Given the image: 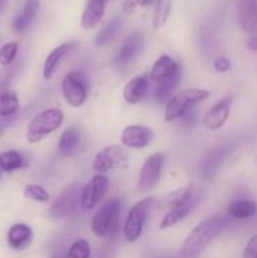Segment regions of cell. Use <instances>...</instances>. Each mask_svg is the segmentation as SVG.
I'll list each match as a JSON object with an SVG mask.
<instances>
[{
	"label": "cell",
	"instance_id": "6da1fadb",
	"mask_svg": "<svg viewBox=\"0 0 257 258\" xmlns=\"http://www.w3.org/2000/svg\"><path fill=\"white\" fill-rule=\"evenodd\" d=\"M228 219L223 214H214L197 224L184 239L180 247L183 258H197L216 237H218L227 227Z\"/></svg>",
	"mask_w": 257,
	"mask_h": 258
},
{
	"label": "cell",
	"instance_id": "7a4b0ae2",
	"mask_svg": "<svg viewBox=\"0 0 257 258\" xmlns=\"http://www.w3.org/2000/svg\"><path fill=\"white\" fill-rule=\"evenodd\" d=\"M121 207L122 204L120 198L110 199L101 207L91 223V229L96 237L105 238V237H115L117 234Z\"/></svg>",
	"mask_w": 257,
	"mask_h": 258
},
{
	"label": "cell",
	"instance_id": "3957f363",
	"mask_svg": "<svg viewBox=\"0 0 257 258\" xmlns=\"http://www.w3.org/2000/svg\"><path fill=\"white\" fill-rule=\"evenodd\" d=\"M63 118H65V115L59 108L52 107L42 111L37 116H34L28 125L27 140L30 144L39 143L45 136L54 133L60 127Z\"/></svg>",
	"mask_w": 257,
	"mask_h": 258
},
{
	"label": "cell",
	"instance_id": "277c9868",
	"mask_svg": "<svg viewBox=\"0 0 257 258\" xmlns=\"http://www.w3.org/2000/svg\"><path fill=\"white\" fill-rule=\"evenodd\" d=\"M209 96L211 93L202 88H188V90L180 91L179 93L174 95L171 100L166 103L165 113H164L165 121L170 122L176 118H180L184 113L191 110L197 103L207 100Z\"/></svg>",
	"mask_w": 257,
	"mask_h": 258
},
{
	"label": "cell",
	"instance_id": "5b68a950",
	"mask_svg": "<svg viewBox=\"0 0 257 258\" xmlns=\"http://www.w3.org/2000/svg\"><path fill=\"white\" fill-rule=\"evenodd\" d=\"M154 201H155L154 197H149V198L138 202L128 211L125 224H123V237L127 242H136L140 238Z\"/></svg>",
	"mask_w": 257,
	"mask_h": 258
},
{
	"label": "cell",
	"instance_id": "8992f818",
	"mask_svg": "<svg viewBox=\"0 0 257 258\" xmlns=\"http://www.w3.org/2000/svg\"><path fill=\"white\" fill-rule=\"evenodd\" d=\"M62 92L65 100L72 107H80L86 102L88 96V80L81 71L67 73L62 81Z\"/></svg>",
	"mask_w": 257,
	"mask_h": 258
},
{
	"label": "cell",
	"instance_id": "52a82bcc",
	"mask_svg": "<svg viewBox=\"0 0 257 258\" xmlns=\"http://www.w3.org/2000/svg\"><path fill=\"white\" fill-rule=\"evenodd\" d=\"M127 166L128 156L121 146H106L93 159V170L101 175H105L113 169H126Z\"/></svg>",
	"mask_w": 257,
	"mask_h": 258
},
{
	"label": "cell",
	"instance_id": "ba28073f",
	"mask_svg": "<svg viewBox=\"0 0 257 258\" xmlns=\"http://www.w3.org/2000/svg\"><path fill=\"white\" fill-rule=\"evenodd\" d=\"M82 186L80 183H75L62 191L59 197L50 207V217L54 219H63L75 216L81 206Z\"/></svg>",
	"mask_w": 257,
	"mask_h": 258
},
{
	"label": "cell",
	"instance_id": "9c48e42d",
	"mask_svg": "<svg viewBox=\"0 0 257 258\" xmlns=\"http://www.w3.org/2000/svg\"><path fill=\"white\" fill-rule=\"evenodd\" d=\"M164 161L165 158L163 153H154L144 161L138 181V189L140 193H146L156 185L161 175Z\"/></svg>",
	"mask_w": 257,
	"mask_h": 258
},
{
	"label": "cell",
	"instance_id": "30bf717a",
	"mask_svg": "<svg viewBox=\"0 0 257 258\" xmlns=\"http://www.w3.org/2000/svg\"><path fill=\"white\" fill-rule=\"evenodd\" d=\"M110 181L105 175L93 176L87 184L82 188V194H81V208L83 211H91L95 208L102 198L105 197L106 191L108 190Z\"/></svg>",
	"mask_w": 257,
	"mask_h": 258
},
{
	"label": "cell",
	"instance_id": "8fae6325",
	"mask_svg": "<svg viewBox=\"0 0 257 258\" xmlns=\"http://www.w3.org/2000/svg\"><path fill=\"white\" fill-rule=\"evenodd\" d=\"M154 140V133L150 127L141 125H128L121 133V143L126 148L143 149Z\"/></svg>",
	"mask_w": 257,
	"mask_h": 258
},
{
	"label": "cell",
	"instance_id": "7c38bea8",
	"mask_svg": "<svg viewBox=\"0 0 257 258\" xmlns=\"http://www.w3.org/2000/svg\"><path fill=\"white\" fill-rule=\"evenodd\" d=\"M232 103H233V97L232 96H227L219 100L213 107L208 110L203 118V122L207 128L211 131L219 130L224 123L228 120V116L231 113Z\"/></svg>",
	"mask_w": 257,
	"mask_h": 258
},
{
	"label": "cell",
	"instance_id": "4fadbf2b",
	"mask_svg": "<svg viewBox=\"0 0 257 258\" xmlns=\"http://www.w3.org/2000/svg\"><path fill=\"white\" fill-rule=\"evenodd\" d=\"M201 202V193L198 190H196V193L193 194L190 199H188L184 203L179 204V206L171 208L168 213L164 216V218L160 222V229H168L170 227H174L175 224H178L179 222H181L183 219H185L189 214L193 212V209L196 208L197 204Z\"/></svg>",
	"mask_w": 257,
	"mask_h": 258
},
{
	"label": "cell",
	"instance_id": "5bb4252c",
	"mask_svg": "<svg viewBox=\"0 0 257 258\" xmlns=\"http://www.w3.org/2000/svg\"><path fill=\"white\" fill-rule=\"evenodd\" d=\"M237 18L243 32L253 33L257 30V0H239Z\"/></svg>",
	"mask_w": 257,
	"mask_h": 258
},
{
	"label": "cell",
	"instance_id": "9a60e30c",
	"mask_svg": "<svg viewBox=\"0 0 257 258\" xmlns=\"http://www.w3.org/2000/svg\"><path fill=\"white\" fill-rule=\"evenodd\" d=\"M226 155V148H214L203 156L201 165H199V171H201V176L204 180H211L216 175Z\"/></svg>",
	"mask_w": 257,
	"mask_h": 258
},
{
	"label": "cell",
	"instance_id": "2e32d148",
	"mask_svg": "<svg viewBox=\"0 0 257 258\" xmlns=\"http://www.w3.org/2000/svg\"><path fill=\"white\" fill-rule=\"evenodd\" d=\"M149 91V82L144 76L131 78L123 87V98L130 105H135L146 97Z\"/></svg>",
	"mask_w": 257,
	"mask_h": 258
},
{
	"label": "cell",
	"instance_id": "e0dca14e",
	"mask_svg": "<svg viewBox=\"0 0 257 258\" xmlns=\"http://www.w3.org/2000/svg\"><path fill=\"white\" fill-rule=\"evenodd\" d=\"M106 3L102 0H88L81 18V27L83 29H93L102 20L105 15Z\"/></svg>",
	"mask_w": 257,
	"mask_h": 258
},
{
	"label": "cell",
	"instance_id": "ac0fdd59",
	"mask_svg": "<svg viewBox=\"0 0 257 258\" xmlns=\"http://www.w3.org/2000/svg\"><path fill=\"white\" fill-rule=\"evenodd\" d=\"M81 143V133L76 127H68L63 131L58 141V154L60 156H72L80 151Z\"/></svg>",
	"mask_w": 257,
	"mask_h": 258
},
{
	"label": "cell",
	"instance_id": "d6986e66",
	"mask_svg": "<svg viewBox=\"0 0 257 258\" xmlns=\"http://www.w3.org/2000/svg\"><path fill=\"white\" fill-rule=\"evenodd\" d=\"M33 232L28 224L25 223H17L12 226L8 231V243L12 248L18 249H24L32 242Z\"/></svg>",
	"mask_w": 257,
	"mask_h": 258
},
{
	"label": "cell",
	"instance_id": "ffe728a7",
	"mask_svg": "<svg viewBox=\"0 0 257 258\" xmlns=\"http://www.w3.org/2000/svg\"><path fill=\"white\" fill-rule=\"evenodd\" d=\"M71 48H72V43H63V44L58 45L57 48L52 50L49 54L47 55L44 60V66H43V77L45 80H50L54 76L55 71L63 62L66 55L70 53Z\"/></svg>",
	"mask_w": 257,
	"mask_h": 258
},
{
	"label": "cell",
	"instance_id": "44dd1931",
	"mask_svg": "<svg viewBox=\"0 0 257 258\" xmlns=\"http://www.w3.org/2000/svg\"><path fill=\"white\" fill-rule=\"evenodd\" d=\"M144 44V35L141 32H135L125 40L121 49L117 53V62L126 64L136 57Z\"/></svg>",
	"mask_w": 257,
	"mask_h": 258
},
{
	"label": "cell",
	"instance_id": "7402d4cb",
	"mask_svg": "<svg viewBox=\"0 0 257 258\" xmlns=\"http://www.w3.org/2000/svg\"><path fill=\"white\" fill-rule=\"evenodd\" d=\"M179 71H180V67L173 58L169 57V55H161L154 63L153 68H151L150 77L151 80L160 82L165 78L174 76Z\"/></svg>",
	"mask_w": 257,
	"mask_h": 258
},
{
	"label": "cell",
	"instance_id": "603a6c76",
	"mask_svg": "<svg viewBox=\"0 0 257 258\" xmlns=\"http://www.w3.org/2000/svg\"><path fill=\"white\" fill-rule=\"evenodd\" d=\"M38 9H39V0H25L22 12L15 17L13 22L15 32L24 33L37 17Z\"/></svg>",
	"mask_w": 257,
	"mask_h": 258
},
{
	"label": "cell",
	"instance_id": "cb8c5ba5",
	"mask_svg": "<svg viewBox=\"0 0 257 258\" xmlns=\"http://www.w3.org/2000/svg\"><path fill=\"white\" fill-rule=\"evenodd\" d=\"M179 81H180V71L176 72L174 76H171V77L158 82L155 90L156 102L160 103V105H166L173 97L174 92H175L176 87L179 85Z\"/></svg>",
	"mask_w": 257,
	"mask_h": 258
},
{
	"label": "cell",
	"instance_id": "d4e9b609",
	"mask_svg": "<svg viewBox=\"0 0 257 258\" xmlns=\"http://www.w3.org/2000/svg\"><path fill=\"white\" fill-rule=\"evenodd\" d=\"M227 212L234 219H247L254 216L257 212V203L249 199H239L229 203Z\"/></svg>",
	"mask_w": 257,
	"mask_h": 258
},
{
	"label": "cell",
	"instance_id": "484cf974",
	"mask_svg": "<svg viewBox=\"0 0 257 258\" xmlns=\"http://www.w3.org/2000/svg\"><path fill=\"white\" fill-rule=\"evenodd\" d=\"M121 27H122V19L121 17H115L101 29V32L96 35L95 44L97 47H102V45L110 43L116 35L120 32Z\"/></svg>",
	"mask_w": 257,
	"mask_h": 258
},
{
	"label": "cell",
	"instance_id": "4316f807",
	"mask_svg": "<svg viewBox=\"0 0 257 258\" xmlns=\"http://www.w3.org/2000/svg\"><path fill=\"white\" fill-rule=\"evenodd\" d=\"M0 165H2L3 171L12 173V171H15L25 166V159L18 151L8 150L5 153L0 154Z\"/></svg>",
	"mask_w": 257,
	"mask_h": 258
},
{
	"label": "cell",
	"instance_id": "83f0119b",
	"mask_svg": "<svg viewBox=\"0 0 257 258\" xmlns=\"http://www.w3.org/2000/svg\"><path fill=\"white\" fill-rule=\"evenodd\" d=\"M18 111H19V100L17 95L13 92L0 93V116L3 118L14 117Z\"/></svg>",
	"mask_w": 257,
	"mask_h": 258
},
{
	"label": "cell",
	"instance_id": "f1b7e54d",
	"mask_svg": "<svg viewBox=\"0 0 257 258\" xmlns=\"http://www.w3.org/2000/svg\"><path fill=\"white\" fill-rule=\"evenodd\" d=\"M171 5H173V0H156L153 19L154 29L158 30L165 25L169 17H170Z\"/></svg>",
	"mask_w": 257,
	"mask_h": 258
},
{
	"label": "cell",
	"instance_id": "f546056e",
	"mask_svg": "<svg viewBox=\"0 0 257 258\" xmlns=\"http://www.w3.org/2000/svg\"><path fill=\"white\" fill-rule=\"evenodd\" d=\"M194 193H196V189H194V186L191 185V184L190 185L183 186V188L171 191L168 196V201H166L168 207L171 209L174 208V207L179 206V204L184 203V202H186L188 199H190Z\"/></svg>",
	"mask_w": 257,
	"mask_h": 258
},
{
	"label": "cell",
	"instance_id": "4dcf8cb0",
	"mask_svg": "<svg viewBox=\"0 0 257 258\" xmlns=\"http://www.w3.org/2000/svg\"><path fill=\"white\" fill-rule=\"evenodd\" d=\"M91 246L86 239H77L71 244L66 258H90Z\"/></svg>",
	"mask_w": 257,
	"mask_h": 258
},
{
	"label": "cell",
	"instance_id": "1f68e13d",
	"mask_svg": "<svg viewBox=\"0 0 257 258\" xmlns=\"http://www.w3.org/2000/svg\"><path fill=\"white\" fill-rule=\"evenodd\" d=\"M24 197L30 201L40 202V203H48L49 201V194L43 186L37 184H29L24 188Z\"/></svg>",
	"mask_w": 257,
	"mask_h": 258
},
{
	"label": "cell",
	"instance_id": "d6a6232c",
	"mask_svg": "<svg viewBox=\"0 0 257 258\" xmlns=\"http://www.w3.org/2000/svg\"><path fill=\"white\" fill-rule=\"evenodd\" d=\"M18 48L19 45L17 42H9L0 48V64L3 67H8L14 63L18 54Z\"/></svg>",
	"mask_w": 257,
	"mask_h": 258
},
{
	"label": "cell",
	"instance_id": "836d02e7",
	"mask_svg": "<svg viewBox=\"0 0 257 258\" xmlns=\"http://www.w3.org/2000/svg\"><path fill=\"white\" fill-rule=\"evenodd\" d=\"M18 68H19V64H18V63H12V64L5 67L4 70L0 72V90H4L5 87H8L10 81L13 80V77H14L15 73H17Z\"/></svg>",
	"mask_w": 257,
	"mask_h": 258
},
{
	"label": "cell",
	"instance_id": "e575fe53",
	"mask_svg": "<svg viewBox=\"0 0 257 258\" xmlns=\"http://www.w3.org/2000/svg\"><path fill=\"white\" fill-rule=\"evenodd\" d=\"M243 258H257V233L247 242L243 251Z\"/></svg>",
	"mask_w": 257,
	"mask_h": 258
},
{
	"label": "cell",
	"instance_id": "d590c367",
	"mask_svg": "<svg viewBox=\"0 0 257 258\" xmlns=\"http://www.w3.org/2000/svg\"><path fill=\"white\" fill-rule=\"evenodd\" d=\"M213 67L217 72L224 73L231 68V60L227 57H218L213 63Z\"/></svg>",
	"mask_w": 257,
	"mask_h": 258
},
{
	"label": "cell",
	"instance_id": "8d00e7d4",
	"mask_svg": "<svg viewBox=\"0 0 257 258\" xmlns=\"http://www.w3.org/2000/svg\"><path fill=\"white\" fill-rule=\"evenodd\" d=\"M135 8H136V3L135 0H123V4H122V9L125 14H133L135 12Z\"/></svg>",
	"mask_w": 257,
	"mask_h": 258
},
{
	"label": "cell",
	"instance_id": "74e56055",
	"mask_svg": "<svg viewBox=\"0 0 257 258\" xmlns=\"http://www.w3.org/2000/svg\"><path fill=\"white\" fill-rule=\"evenodd\" d=\"M15 118L14 117H8V118H0V135H2L3 133H4L5 130H7L8 127H9L10 125H12L13 122H14Z\"/></svg>",
	"mask_w": 257,
	"mask_h": 258
},
{
	"label": "cell",
	"instance_id": "f35d334b",
	"mask_svg": "<svg viewBox=\"0 0 257 258\" xmlns=\"http://www.w3.org/2000/svg\"><path fill=\"white\" fill-rule=\"evenodd\" d=\"M151 2H153V0H135L136 5H139V7H143V8L149 7V5L151 4Z\"/></svg>",
	"mask_w": 257,
	"mask_h": 258
},
{
	"label": "cell",
	"instance_id": "ab89813d",
	"mask_svg": "<svg viewBox=\"0 0 257 258\" xmlns=\"http://www.w3.org/2000/svg\"><path fill=\"white\" fill-rule=\"evenodd\" d=\"M66 256H67V252H63V251H58L57 253H54L52 256V258H66Z\"/></svg>",
	"mask_w": 257,
	"mask_h": 258
},
{
	"label": "cell",
	"instance_id": "60d3db41",
	"mask_svg": "<svg viewBox=\"0 0 257 258\" xmlns=\"http://www.w3.org/2000/svg\"><path fill=\"white\" fill-rule=\"evenodd\" d=\"M4 5H5V0H0V13H2V10H3V8H4Z\"/></svg>",
	"mask_w": 257,
	"mask_h": 258
},
{
	"label": "cell",
	"instance_id": "b9f144b4",
	"mask_svg": "<svg viewBox=\"0 0 257 258\" xmlns=\"http://www.w3.org/2000/svg\"><path fill=\"white\" fill-rule=\"evenodd\" d=\"M102 2H103V3H106V4H107L108 2H112V0H102Z\"/></svg>",
	"mask_w": 257,
	"mask_h": 258
},
{
	"label": "cell",
	"instance_id": "7bdbcfd3",
	"mask_svg": "<svg viewBox=\"0 0 257 258\" xmlns=\"http://www.w3.org/2000/svg\"><path fill=\"white\" fill-rule=\"evenodd\" d=\"M2 173H3V169H2V165H0V176H2Z\"/></svg>",
	"mask_w": 257,
	"mask_h": 258
},
{
	"label": "cell",
	"instance_id": "ee69618b",
	"mask_svg": "<svg viewBox=\"0 0 257 258\" xmlns=\"http://www.w3.org/2000/svg\"><path fill=\"white\" fill-rule=\"evenodd\" d=\"M253 33H254V32H253ZM256 33H257V30H256Z\"/></svg>",
	"mask_w": 257,
	"mask_h": 258
}]
</instances>
